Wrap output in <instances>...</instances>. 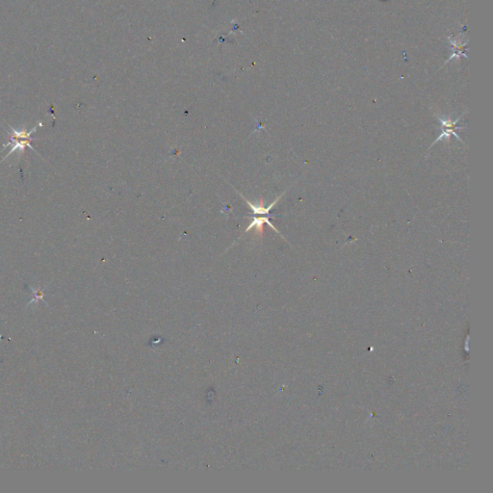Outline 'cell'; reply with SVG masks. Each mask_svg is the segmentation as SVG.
<instances>
[{
    "instance_id": "cell-1",
    "label": "cell",
    "mask_w": 493,
    "mask_h": 493,
    "mask_svg": "<svg viewBox=\"0 0 493 493\" xmlns=\"http://www.w3.org/2000/svg\"><path fill=\"white\" fill-rule=\"evenodd\" d=\"M39 125H40V124H37V126H36V127H34V128H33V129H31L29 132H26V131H21V132H19V131H17L14 127H10L11 130H12V134H11V137H10V141H9V143H8V144H6V145L4 146V149H6L7 147H9V146H11V145H13V148H12V150H11L10 152L7 153V155L3 158V160H4V159H6V158L8 157V155L12 154L13 152H17L18 150H19V151H21V152H24L26 147H28V148H30L32 151L36 152V151L33 149V147L31 146L30 142H31L32 140H35V138H32V137H31V135H32V134H33V133L37 130V127H38Z\"/></svg>"
},
{
    "instance_id": "cell-2",
    "label": "cell",
    "mask_w": 493,
    "mask_h": 493,
    "mask_svg": "<svg viewBox=\"0 0 493 493\" xmlns=\"http://www.w3.org/2000/svg\"><path fill=\"white\" fill-rule=\"evenodd\" d=\"M462 116H460L458 119H456L455 121H452L450 118L448 119H443L441 117H438V121L439 123L441 124L442 126V133L441 135L438 136V138L434 141L433 144L437 143L439 140H442L443 138H446L448 141H450V137L453 135L455 136V138L461 141V139L458 137V135L455 133V129H458L460 127H455V125L459 122V119L461 118Z\"/></svg>"
},
{
    "instance_id": "cell-3",
    "label": "cell",
    "mask_w": 493,
    "mask_h": 493,
    "mask_svg": "<svg viewBox=\"0 0 493 493\" xmlns=\"http://www.w3.org/2000/svg\"><path fill=\"white\" fill-rule=\"evenodd\" d=\"M272 217H275V215H270V214H269V215H264L263 217H253V222L249 225V227H248L247 229H246V232L250 231V230H251V229H253V228H255L256 233H257L260 237H262V236H263V231H264L263 225H264V224H267L270 228H272V229H274L276 232H278V234H279V231H278V229L275 228V227L271 224V222H270V218H272Z\"/></svg>"
}]
</instances>
